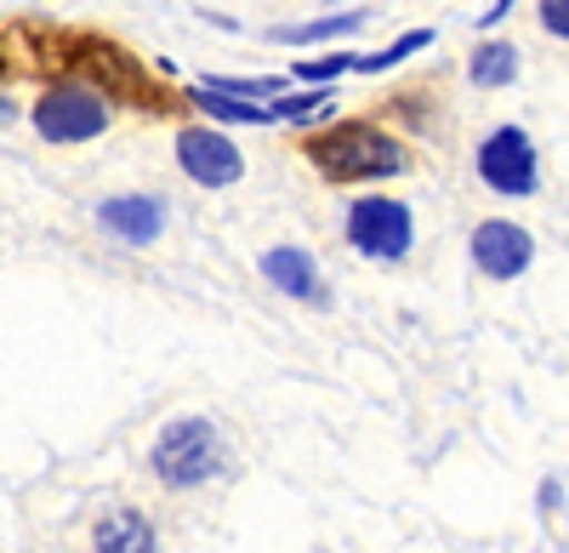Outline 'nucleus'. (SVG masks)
Here are the masks:
<instances>
[{
	"instance_id": "f257e3e1",
	"label": "nucleus",
	"mask_w": 569,
	"mask_h": 553,
	"mask_svg": "<svg viewBox=\"0 0 569 553\" xmlns=\"http://www.w3.org/2000/svg\"><path fill=\"white\" fill-rule=\"evenodd\" d=\"M308 160L330 177V182H359V177H393L405 171V149L388 131H376L365 120H342L319 137H308Z\"/></svg>"
},
{
	"instance_id": "f03ea898",
	"label": "nucleus",
	"mask_w": 569,
	"mask_h": 553,
	"mask_svg": "<svg viewBox=\"0 0 569 553\" xmlns=\"http://www.w3.org/2000/svg\"><path fill=\"white\" fill-rule=\"evenodd\" d=\"M149 468H154V480L171 485V491H194V485L217 480V468H222V440H217V428H211L206 417H177V423L160 428Z\"/></svg>"
},
{
	"instance_id": "7ed1b4c3",
	"label": "nucleus",
	"mask_w": 569,
	"mask_h": 553,
	"mask_svg": "<svg viewBox=\"0 0 569 553\" xmlns=\"http://www.w3.org/2000/svg\"><path fill=\"white\" fill-rule=\"evenodd\" d=\"M103 126H109V109H103L98 91H86V86H58L34 103V131L46 144H86V137H98Z\"/></svg>"
},
{
	"instance_id": "20e7f679",
	"label": "nucleus",
	"mask_w": 569,
	"mask_h": 553,
	"mask_svg": "<svg viewBox=\"0 0 569 553\" xmlns=\"http://www.w3.org/2000/svg\"><path fill=\"white\" fill-rule=\"evenodd\" d=\"M348 240H353L365 257L393 263V257L410 251V211H405L399 200H388V195H365V200H353V211H348Z\"/></svg>"
},
{
	"instance_id": "39448f33",
	"label": "nucleus",
	"mask_w": 569,
	"mask_h": 553,
	"mask_svg": "<svg viewBox=\"0 0 569 553\" xmlns=\"http://www.w3.org/2000/svg\"><path fill=\"white\" fill-rule=\"evenodd\" d=\"M479 177L490 182L496 195H512V200H525L536 189V149H530V137L518 131V126H501L485 137V149H479Z\"/></svg>"
},
{
	"instance_id": "423d86ee",
	"label": "nucleus",
	"mask_w": 569,
	"mask_h": 553,
	"mask_svg": "<svg viewBox=\"0 0 569 553\" xmlns=\"http://www.w3.org/2000/svg\"><path fill=\"white\" fill-rule=\"evenodd\" d=\"M177 160H182V171L194 177L200 189H228V182H240V171H246L240 149H233L222 131H211V126H188L177 137Z\"/></svg>"
},
{
	"instance_id": "0eeeda50",
	"label": "nucleus",
	"mask_w": 569,
	"mask_h": 553,
	"mask_svg": "<svg viewBox=\"0 0 569 553\" xmlns=\"http://www.w3.org/2000/svg\"><path fill=\"white\" fill-rule=\"evenodd\" d=\"M530 257H536V246H530V235L518 223H479L472 228V263H479L490 280H518V274L530 268Z\"/></svg>"
},
{
	"instance_id": "6e6552de",
	"label": "nucleus",
	"mask_w": 569,
	"mask_h": 553,
	"mask_svg": "<svg viewBox=\"0 0 569 553\" xmlns=\"http://www.w3.org/2000/svg\"><path fill=\"white\" fill-rule=\"evenodd\" d=\"M98 223L126 246H149V240H160V228H166V206L154 195H120V200H103Z\"/></svg>"
},
{
	"instance_id": "1a4fd4ad",
	"label": "nucleus",
	"mask_w": 569,
	"mask_h": 553,
	"mask_svg": "<svg viewBox=\"0 0 569 553\" xmlns=\"http://www.w3.org/2000/svg\"><path fill=\"white\" fill-rule=\"evenodd\" d=\"M262 280H268L273 292H284V297H313V303H325L319 268H313V257H308L302 246H273V251H262Z\"/></svg>"
},
{
	"instance_id": "9d476101",
	"label": "nucleus",
	"mask_w": 569,
	"mask_h": 553,
	"mask_svg": "<svg viewBox=\"0 0 569 553\" xmlns=\"http://www.w3.org/2000/svg\"><path fill=\"white\" fill-rule=\"evenodd\" d=\"M91 553H154V525L137 508H109L91 531Z\"/></svg>"
},
{
	"instance_id": "9b49d317",
	"label": "nucleus",
	"mask_w": 569,
	"mask_h": 553,
	"mask_svg": "<svg viewBox=\"0 0 569 553\" xmlns=\"http://www.w3.org/2000/svg\"><path fill=\"white\" fill-rule=\"evenodd\" d=\"M194 109H206L211 120H233V126H268L273 109H257V103H240V98H222V91H206L194 86V98H188Z\"/></svg>"
},
{
	"instance_id": "f8f14e48",
	"label": "nucleus",
	"mask_w": 569,
	"mask_h": 553,
	"mask_svg": "<svg viewBox=\"0 0 569 553\" xmlns=\"http://www.w3.org/2000/svg\"><path fill=\"white\" fill-rule=\"evenodd\" d=\"M359 23H365V12H337V18H313V23H284V29H273V40L308 46V40H330V34H353Z\"/></svg>"
},
{
	"instance_id": "ddd939ff",
	"label": "nucleus",
	"mask_w": 569,
	"mask_h": 553,
	"mask_svg": "<svg viewBox=\"0 0 569 553\" xmlns=\"http://www.w3.org/2000/svg\"><path fill=\"white\" fill-rule=\"evenodd\" d=\"M512 75H518L512 46H485V52H472V86H507Z\"/></svg>"
},
{
	"instance_id": "4468645a",
	"label": "nucleus",
	"mask_w": 569,
	"mask_h": 553,
	"mask_svg": "<svg viewBox=\"0 0 569 553\" xmlns=\"http://www.w3.org/2000/svg\"><path fill=\"white\" fill-rule=\"evenodd\" d=\"M421 46H433V34H427V29H410L405 40L382 46V52H370V58H353V75H376V69H393V63H405L410 52H421Z\"/></svg>"
},
{
	"instance_id": "2eb2a0df",
	"label": "nucleus",
	"mask_w": 569,
	"mask_h": 553,
	"mask_svg": "<svg viewBox=\"0 0 569 553\" xmlns=\"http://www.w3.org/2000/svg\"><path fill=\"white\" fill-rule=\"evenodd\" d=\"M330 103V91L319 86V91H297V98H279L273 103V120H308L313 109H325Z\"/></svg>"
},
{
	"instance_id": "dca6fc26",
	"label": "nucleus",
	"mask_w": 569,
	"mask_h": 553,
	"mask_svg": "<svg viewBox=\"0 0 569 553\" xmlns=\"http://www.w3.org/2000/svg\"><path fill=\"white\" fill-rule=\"evenodd\" d=\"M206 91H222V98H273L279 80H206Z\"/></svg>"
},
{
	"instance_id": "f3484780",
	"label": "nucleus",
	"mask_w": 569,
	"mask_h": 553,
	"mask_svg": "<svg viewBox=\"0 0 569 553\" xmlns=\"http://www.w3.org/2000/svg\"><path fill=\"white\" fill-rule=\"evenodd\" d=\"M541 23H547L558 40H569V0H541Z\"/></svg>"
},
{
	"instance_id": "a211bd4d",
	"label": "nucleus",
	"mask_w": 569,
	"mask_h": 553,
	"mask_svg": "<svg viewBox=\"0 0 569 553\" xmlns=\"http://www.w3.org/2000/svg\"><path fill=\"white\" fill-rule=\"evenodd\" d=\"M12 120H18V103H12V98H0V126H12Z\"/></svg>"
}]
</instances>
